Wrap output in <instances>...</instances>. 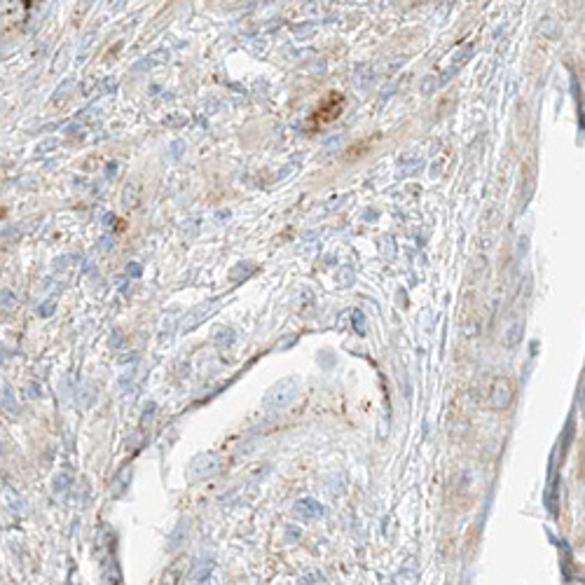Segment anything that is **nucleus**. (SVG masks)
I'll use <instances>...</instances> for the list:
<instances>
[{"label": "nucleus", "instance_id": "obj_1", "mask_svg": "<svg viewBox=\"0 0 585 585\" xmlns=\"http://www.w3.org/2000/svg\"><path fill=\"white\" fill-rule=\"evenodd\" d=\"M298 393H300V381L295 377H286V379L276 381L274 387L265 393L262 405L267 410H283L298 398Z\"/></svg>", "mask_w": 585, "mask_h": 585}, {"label": "nucleus", "instance_id": "obj_2", "mask_svg": "<svg viewBox=\"0 0 585 585\" xmlns=\"http://www.w3.org/2000/svg\"><path fill=\"white\" fill-rule=\"evenodd\" d=\"M513 381L508 377H497L494 384H491V393H489V403L494 410H508L510 403H513Z\"/></svg>", "mask_w": 585, "mask_h": 585}, {"label": "nucleus", "instance_id": "obj_3", "mask_svg": "<svg viewBox=\"0 0 585 585\" xmlns=\"http://www.w3.org/2000/svg\"><path fill=\"white\" fill-rule=\"evenodd\" d=\"M220 468V459L215 457V454H199V457H194L192 461H190L188 466V478L190 480H201V478H209V475H213L215 470Z\"/></svg>", "mask_w": 585, "mask_h": 585}, {"label": "nucleus", "instance_id": "obj_4", "mask_svg": "<svg viewBox=\"0 0 585 585\" xmlns=\"http://www.w3.org/2000/svg\"><path fill=\"white\" fill-rule=\"evenodd\" d=\"M220 304L222 300H206V302L197 304V307H192V309L185 314V321H183V330H194V328L201 323L204 319H209L211 314H215V311L220 309Z\"/></svg>", "mask_w": 585, "mask_h": 585}, {"label": "nucleus", "instance_id": "obj_5", "mask_svg": "<svg viewBox=\"0 0 585 585\" xmlns=\"http://www.w3.org/2000/svg\"><path fill=\"white\" fill-rule=\"evenodd\" d=\"M522 337H525V321H522V316L515 311V314L508 319L506 328H503V344H506V347H518V344L522 342Z\"/></svg>", "mask_w": 585, "mask_h": 585}, {"label": "nucleus", "instance_id": "obj_6", "mask_svg": "<svg viewBox=\"0 0 585 585\" xmlns=\"http://www.w3.org/2000/svg\"><path fill=\"white\" fill-rule=\"evenodd\" d=\"M295 515H300L302 520H316L323 515V508L314 499H302V501L295 503Z\"/></svg>", "mask_w": 585, "mask_h": 585}, {"label": "nucleus", "instance_id": "obj_7", "mask_svg": "<svg viewBox=\"0 0 585 585\" xmlns=\"http://www.w3.org/2000/svg\"><path fill=\"white\" fill-rule=\"evenodd\" d=\"M71 485H73V473H71L68 466H63V468L54 475V480H52V491H54V494H66V491L71 489Z\"/></svg>", "mask_w": 585, "mask_h": 585}, {"label": "nucleus", "instance_id": "obj_8", "mask_svg": "<svg viewBox=\"0 0 585 585\" xmlns=\"http://www.w3.org/2000/svg\"><path fill=\"white\" fill-rule=\"evenodd\" d=\"M234 340H237V332H234L232 328H215V330H213V342L218 344L220 349L232 347Z\"/></svg>", "mask_w": 585, "mask_h": 585}, {"label": "nucleus", "instance_id": "obj_9", "mask_svg": "<svg viewBox=\"0 0 585 585\" xmlns=\"http://www.w3.org/2000/svg\"><path fill=\"white\" fill-rule=\"evenodd\" d=\"M14 304H17L14 292H12V290H0V307H3V309H12Z\"/></svg>", "mask_w": 585, "mask_h": 585}, {"label": "nucleus", "instance_id": "obj_10", "mask_svg": "<svg viewBox=\"0 0 585 585\" xmlns=\"http://www.w3.org/2000/svg\"><path fill=\"white\" fill-rule=\"evenodd\" d=\"M3 403H5V408L10 410L12 414L17 412V405H14V393H12V389H5V393H3Z\"/></svg>", "mask_w": 585, "mask_h": 585}, {"label": "nucleus", "instance_id": "obj_11", "mask_svg": "<svg viewBox=\"0 0 585 585\" xmlns=\"http://www.w3.org/2000/svg\"><path fill=\"white\" fill-rule=\"evenodd\" d=\"M54 309H56V302H54V300H47V302L38 309V314L42 316V319H47V316H52V311H54Z\"/></svg>", "mask_w": 585, "mask_h": 585}, {"label": "nucleus", "instance_id": "obj_12", "mask_svg": "<svg viewBox=\"0 0 585 585\" xmlns=\"http://www.w3.org/2000/svg\"><path fill=\"white\" fill-rule=\"evenodd\" d=\"M141 272H143V267L138 265V262H131V265L127 267V274L133 276V279H138V276H141Z\"/></svg>", "mask_w": 585, "mask_h": 585}, {"label": "nucleus", "instance_id": "obj_13", "mask_svg": "<svg viewBox=\"0 0 585 585\" xmlns=\"http://www.w3.org/2000/svg\"><path fill=\"white\" fill-rule=\"evenodd\" d=\"M28 398H40V387L35 384V381L28 384Z\"/></svg>", "mask_w": 585, "mask_h": 585}, {"label": "nucleus", "instance_id": "obj_14", "mask_svg": "<svg viewBox=\"0 0 585 585\" xmlns=\"http://www.w3.org/2000/svg\"><path fill=\"white\" fill-rule=\"evenodd\" d=\"M112 344H115V347H122V344H124V340L120 337V332H115V340H112Z\"/></svg>", "mask_w": 585, "mask_h": 585}]
</instances>
